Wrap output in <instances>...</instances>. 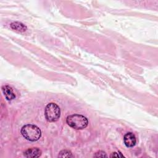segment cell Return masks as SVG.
Returning a JSON list of instances; mask_svg holds the SVG:
<instances>
[{
  "label": "cell",
  "mask_w": 158,
  "mask_h": 158,
  "mask_svg": "<svg viewBox=\"0 0 158 158\" xmlns=\"http://www.w3.org/2000/svg\"><path fill=\"white\" fill-rule=\"evenodd\" d=\"M21 133L25 139L30 141H37L41 135L40 129L37 126L31 124L24 125L21 129Z\"/></svg>",
  "instance_id": "obj_1"
},
{
  "label": "cell",
  "mask_w": 158,
  "mask_h": 158,
  "mask_svg": "<svg viewBox=\"0 0 158 158\" xmlns=\"http://www.w3.org/2000/svg\"><path fill=\"white\" fill-rule=\"evenodd\" d=\"M2 92H3V94L5 96V98L7 100L10 101V100H12V99H15V94H14V93L11 87H10L8 85L3 86L2 87Z\"/></svg>",
  "instance_id": "obj_6"
},
{
  "label": "cell",
  "mask_w": 158,
  "mask_h": 158,
  "mask_svg": "<svg viewBox=\"0 0 158 158\" xmlns=\"http://www.w3.org/2000/svg\"><path fill=\"white\" fill-rule=\"evenodd\" d=\"M123 141H124V143H125V146L127 147H129V148L133 147L135 145L136 142L135 135L131 132L127 133L124 136Z\"/></svg>",
  "instance_id": "obj_4"
},
{
  "label": "cell",
  "mask_w": 158,
  "mask_h": 158,
  "mask_svg": "<svg viewBox=\"0 0 158 158\" xmlns=\"http://www.w3.org/2000/svg\"><path fill=\"white\" fill-rule=\"evenodd\" d=\"M110 157H123V156L122 155V154L120 153V152H119V154L117 153V152H114V153H112V154L110 156Z\"/></svg>",
  "instance_id": "obj_10"
},
{
  "label": "cell",
  "mask_w": 158,
  "mask_h": 158,
  "mask_svg": "<svg viewBox=\"0 0 158 158\" xmlns=\"http://www.w3.org/2000/svg\"><path fill=\"white\" fill-rule=\"evenodd\" d=\"M41 151L38 148H32L28 149L24 152V156L26 157H38L41 156Z\"/></svg>",
  "instance_id": "obj_5"
},
{
  "label": "cell",
  "mask_w": 158,
  "mask_h": 158,
  "mask_svg": "<svg viewBox=\"0 0 158 158\" xmlns=\"http://www.w3.org/2000/svg\"><path fill=\"white\" fill-rule=\"evenodd\" d=\"M95 157H107V155L106 154V153L102 151H99L98 152H96L95 156Z\"/></svg>",
  "instance_id": "obj_9"
},
{
  "label": "cell",
  "mask_w": 158,
  "mask_h": 158,
  "mask_svg": "<svg viewBox=\"0 0 158 158\" xmlns=\"http://www.w3.org/2000/svg\"><path fill=\"white\" fill-rule=\"evenodd\" d=\"M67 123L72 128L76 130H81L86 128L88 124V119L80 114L69 115L66 118Z\"/></svg>",
  "instance_id": "obj_2"
},
{
  "label": "cell",
  "mask_w": 158,
  "mask_h": 158,
  "mask_svg": "<svg viewBox=\"0 0 158 158\" xmlns=\"http://www.w3.org/2000/svg\"><path fill=\"white\" fill-rule=\"evenodd\" d=\"M60 108L56 104L51 102L46 106L44 115L48 122H52L57 121L60 117Z\"/></svg>",
  "instance_id": "obj_3"
},
{
  "label": "cell",
  "mask_w": 158,
  "mask_h": 158,
  "mask_svg": "<svg viewBox=\"0 0 158 158\" xmlns=\"http://www.w3.org/2000/svg\"><path fill=\"white\" fill-rule=\"evenodd\" d=\"M10 27L13 30H15L20 31V32H23V31H26V30H27V27L25 25H23L22 23L17 22L12 23L10 24Z\"/></svg>",
  "instance_id": "obj_7"
},
{
  "label": "cell",
  "mask_w": 158,
  "mask_h": 158,
  "mask_svg": "<svg viewBox=\"0 0 158 158\" xmlns=\"http://www.w3.org/2000/svg\"><path fill=\"white\" fill-rule=\"evenodd\" d=\"M59 157H72L73 156L70 151L67 150H63L59 152Z\"/></svg>",
  "instance_id": "obj_8"
}]
</instances>
